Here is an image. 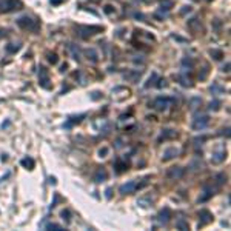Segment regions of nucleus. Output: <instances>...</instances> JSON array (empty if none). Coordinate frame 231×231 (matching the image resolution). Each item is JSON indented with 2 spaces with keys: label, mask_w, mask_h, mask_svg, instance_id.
<instances>
[{
  "label": "nucleus",
  "mask_w": 231,
  "mask_h": 231,
  "mask_svg": "<svg viewBox=\"0 0 231 231\" xmlns=\"http://www.w3.org/2000/svg\"><path fill=\"white\" fill-rule=\"evenodd\" d=\"M60 217H62L66 223H71V213H69L68 210H63V211L60 213Z\"/></svg>",
  "instance_id": "30"
},
{
  "label": "nucleus",
  "mask_w": 231,
  "mask_h": 231,
  "mask_svg": "<svg viewBox=\"0 0 231 231\" xmlns=\"http://www.w3.org/2000/svg\"><path fill=\"white\" fill-rule=\"evenodd\" d=\"M217 188H219V187H213V185H208V183H205V185H203L202 196L199 197V202H206L210 197H213V194H214V191H216Z\"/></svg>",
  "instance_id": "7"
},
{
  "label": "nucleus",
  "mask_w": 231,
  "mask_h": 231,
  "mask_svg": "<svg viewBox=\"0 0 231 231\" xmlns=\"http://www.w3.org/2000/svg\"><path fill=\"white\" fill-rule=\"evenodd\" d=\"M114 168H116V173H117V174H122V173H125L128 170V164L125 160H117L114 164Z\"/></svg>",
  "instance_id": "20"
},
{
  "label": "nucleus",
  "mask_w": 231,
  "mask_h": 231,
  "mask_svg": "<svg viewBox=\"0 0 231 231\" xmlns=\"http://www.w3.org/2000/svg\"><path fill=\"white\" fill-rule=\"evenodd\" d=\"M225 157H226V153H225L223 150H220V151L213 153V156H211V162H213L214 165H217V164H222V162L225 160Z\"/></svg>",
  "instance_id": "14"
},
{
  "label": "nucleus",
  "mask_w": 231,
  "mask_h": 231,
  "mask_svg": "<svg viewBox=\"0 0 231 231\" xmlns=\"http://www.w3.org/2000/svg\"><path fill=\"white\" fill-rule=\"evenodd\" d=\"M94 180H96L97 183L106 180V171H105L103 168H99V170L96 171V174H94Z\"/></svg>",
  "instance_id": "23"
},
{
  "label": "nucleus",
  "mask_w": 231,
  "mask_h": 231,
  "mask_svg": "<svg viewBox=\"0 0 231 231\" xmlns=\"http://www.w3.org/2000/svg\"><path fill=\"white\" fill-rule=\"evenodd\" d=\"M46 229H50V231H63V226H60L57 223H48L46 225Z\"/></svg>",
  "instance_id": "32"
},
{
  "label": "nucleus",
  "mask_w": 231,
  "mask_h": 231,
  "mask_svg": "<svg viewBox=\"0 0 231 231\" xmlns=\"http://www.w3.org/2000/svg\"><path fill=\"white\" fill-rule=\"evenodd\" d=\"M220 134H223V136H226V137H229V128L226 126L225 129H222V133H220Z\"/></svg>",
  "instance_id": "43"
},
{
  "label": "nucleus",
  "mask_w": 231,
  "mask_h": 231,
  "mask_svg": "<svg viewBox=\"0 0 231 231\" xmlns=\"http://www.w3.org/2000/svg\"><path fill=\"white\" fill-rule=\"evenodd\" d=\"M177 136V133L174 131V129H164L162 131V136L159 137V140H167V139H173V137H176Z\"/></svg>",
  "instance_id": "22"
},
{
  "label": "nucleus",
  "mask_w": 231,
  "mask_h": 231,
  "mask_svg": "<svg viewBox=\"0 0 231 231\" xmlns=\"http://www.w3.org/2000/svg\"><path fill=\"white\" fill-rule=\"evenodd\" d=\"M114 11H116V9H114V6H111V5H105V6H103V12H105V14H108V16H109V14H112Z\"/></svg>",
  "instance_id": "36"
},
{
  "label": "nucleus",
  "mask_w": 231,
  "mask_h": 231,
  "mask_svg": "<svg viewBox=\"0 0 231 231\" xmlns=\"http://www.w3.org/2000/svg\"><path fill=\"white\" fill-rule=\"evenodd\" d=\"M190 11H191V6H183V8H182V11H180V14H182V16H185V14L190 12Z\"/></svg>",
  "instance_id": "40"
},
{
  "label": "nucleus",
  "mask_w": 231,
  "mask_h": 231,
  "mask_svg": "<svg viewBox=\"0 0 231 231\" xmlns=\"http://www.w3.org/2000/svg\"><path fill=\"white\" fill-rule=\"evenodd\" d=\"M66 68H68V65H66V63H63V65H62V68H60V73L66 71Z\"/></svg>",
  "instance_id": "46"
},
{
  "label": "nucleus",
  "mask_w": 231,
  "mask_h": 231,
  "mask_svg": "<svg viewBox=\"0 0 231 231\" xmlns=\"http://www.w3.org/2000/svg\"><path fill=\"white\" fill-rule=\"evenodd\" d=\"M20 165H22L23 168H26V170L33 171L34 167H36V162H34V159H31V157H25V159L20 160Z\"/></svg>",
  "instance_id": "19"
},
{
  "label": "nucleus",
  "mask_w": 231,
  "mask_h": 231,
  "mask_svg": "<svg viewBox=\"0 0 231 231\" xmlns=\"http://www.w3.org/2000/svg\"><path fill=\"white\" fill-rule=\"evenodd\" d=\"M76 31L80 37L83 39H88L91 36H94V34H99L103 31V26H97V25H91V26H83V25H79L76 26Z\"/></svg>",
  "instance_id": "2"
},
{
  "label": "nucleus",
  "mask_w": 231,
  "mask_h": 231,
  "mask_svg": "<svg viewBox=\"0 0 231 231\" xmlns=\"http://www.w3.org/2000/svg\"><path fill=\"white\" fill-rule=\"evenodd\" d=\"M16 23L25 31H29V33H39L40 29V20H37L36 17H31V16H22L16 20Z\"/></svg>",
  "instance_id": "1"
},
{
  "label": "nucleus",
  "mask_w": 231,
  "mask_h": 231,
  "mask_svg": "<svg viewBox=\"0 0 231 231\" xmlns=\"http://www.w3.org/2000/svg\"><path fill=\"white\" fill-rule=\"evenodd\" d=\"M20 48H22V45H20V43H9V45H6V48H5V50H6V53H8V54H16Z\"/></svg>",
  "instance_id": "25"
},
{
  "label": "nucleus",
  "mask_w": 231,
  "mask_h": 231,
  "mask_svg": "<svg viewBox=\"0 0 231 231\" xmlns=\"http://www.w3.org/2000/svg\"><path fill=\"white\" fill-rule=\"evenodd\" d=\"M220 100H217V99H214L211 103H210V106H208V109H210V111H219L220 109Z\"/></svg>",
  "instance_id": "28"
},
{
  "label": "nucleus",
  "mask_w": 231,
  "mask_h": 231,
  "mask_svg": "<svg viewBox=\"0 0 231 231\" xmlns=\"http://www.w3.org/2000/svg\"><path fill=\"white\" fill-rule=\"evenodd\" d=\"M222 71H225V73H228V71H229V62H226V65H223Z\"/></svg>",
  "instance_id": "44"
},
{
  "label": "nucleus",
  "mask_w": 231,
  "mask_h": 231,
  "mask_svg": "<svg viewBox=\"0 0 231 231\" xmlns=\"http://www.w3.org/2000/svg\"><path fill=\"white\" fill-rule=\"evenodd\" d=\"M85 56H86V59H88L91 63H97V62H99V56H97L96 50H92V48L85 50Z\"/></svg>",
  "instance_id": "18"
},
{
  "label": "nucleus",
  "mask_w": 231,
  "mask_h": 231,
  "mask_svg": "<svg viewBox=\"0 0 231 231\" xmlns=\"http://www.w3.org/2000/svg\"><path fill=\"white\" fill-rule=\"evenodd\" d=\"M134 191H137V180H128L126 183L120 185L119 188L120 194H133Z\"/></svg>",
  "instance_id": "6"
},
{
  "label": "nucleus",
  "mask_w": 231,
  "mask_h": 231,
  "mask_svg": "<svg viewBox=\"0 0 231 231\" xmlns=\"http://www.w3.org/2000/svg\"><path fill=\"white\" fill-rule=\"evenodd\" d=\"M9 123H11V122H9V120H6V122L2 125V128H6V126H9Z\"/></svg>",
  "instance_id": "49"
},
{
  "label": "nucleus",
  "mask_w": 231,
  "mask_h": 231,
  "mask_svg": "<svg viewBox=\"0 0 231 231\" xmlns=\"http://www.w3.org/2000/svg\"><path fill=\"white\" fill-rule=\"evenodd\" d=\"M210 222H213V214L208 210H200L199 211V226L208 225Z\"/></svg>",
  "instance_id": "8"
},
{
  "label": "nucleus",
  "mask_w": 231,
  "mask_h": 231,
  "mask_svg": "<svg viewBox=\"0 0 231 231\" xmlns=\"http://www.w3.org/2000/svg\"><path fill=\"white\" fill-rule=\"evenodd\" d=\"M167 176H168V179H173V180L180 179V177L183 176V168H180V167H173V168L168 170Z\"/></svg>",
  "instance_id": "12"
},
{
  "label": "nucleus",
  "mask_w": 231,
  "mask_h": 231,
  "mask_svg": "<svg viewBox=\"0 0 231 231\" xmlns=\"http://www.w3.org/2000/svg\"><path fill=\"white\" fill-rule=\"evenodd\" d=\"M23 8V3L20 0H6V12H12V11H19Z\"/></svg>",
  "instance_id": "11"
},
{
  "label": "nucleus",
  "mask_w": 231,
  "mask_h": 231,
  "mask_svg": "<svg viewBox=\"0 0 231 231\" xmlns=\"http://www.w3.org/2000/svg\"><path fill=\"white\" fill-rule=\"evenodd\" d=\"M177 154H179V150H177V148H174V147H171V148H167V150L164 151V156H162V160H164V162H168V160L174 159Z\"/></svg>",
  "instance_id": "13"
},
{
  "label": "nucleus",
  "mask_w": 231,
  "mask_h": 231,
  "mask_svg": "<svg viewBox=\"0 0 231 231\" xmlns=\"http://www.w3.org/2000/svg\"><path fill=\"white\" fill-rule=\"evenodd\" d=\"M200 102H202L200 99H193V100H191V109H196V108H197L196 105H197V103H200Z\"/></svg>",
  "instance_id": "39"
},
{
  "label": "nucleus",
  "mask_w": 231,
  "mask_h": 231,
  "mask_svg": "<svg viewBox=\"0 0 231 231\" xmlns=\"http://www.w3.org/2000/svg\"><path fill=\"white\" fill-rule=\"evenodd\" d=\"M210 54L214 57V60H222V57H223V53L220 50H210Z\"/></svg>",
  "instance_id": "29"
},
{
  "label": "nucleus",
  "mask_w": 231,
  "mask_h": 231,
  "mask_svg": "<svg viewBox=\"0 0 231 231\" xmlns=\"http://www.w3.org/2000/svg\"><path fill=\"white\" fill-rule=\"evenodd\" d=\"M156 86H157V88H165V86H167V80H165V79H157Z\"/></svg>",
  "instance_id": "37"
},
{
  "label": "nucleus",
  "mask_w": 231,
  "mask_h": 231,
  "mask_svg": "<svg viewBox=\"0 0 231 231\" xmlns=\"http://www.w3.org/2000/svg\"><path fill=\"white\" fill-rule=\"evenodd\" d=\"M140 76H142V71H137V69H134V71H129V73L125 74V79H128V80H131L133 83H136L139 79H140Z\"/></svg>",
  "instance_id": "21"
},
{
  "label": "nucleus",
  "mask_w": 231,
  "mask_h": 231,
  "mask_svg": "<svg viewBox=\"0 0 231 231\" xmlns=\"http://www.w3.org/2000/svg\"><path fill=\"white\" fill-rule=\"evenodd\" d=\"M39 85L43 89H51V79H50V74H48V69L45 66L39 68Z\"/></svg>",
  "instance_id": "4"
},
{
  "label": "nucleus",
  "mask_w": 231,
  "mask_h": 231,
  "mask_svg": "<svg viewBox=\"0 0 231 231\" xmlns=\"http://www.w3.org/2000/svg\"><path fill=\"white\" fill-rule=\"evenodd\" d=\"M188 28L191 31H194V33H199V31H202V23H200V20L197 17H194V19L188 20Z\"/></svg>",
  "instance_id": "17"
},
{
  "label": "nucleus",
  "mask_w": 231,
  "mask_h": 231,
  "mask_svg": "<svg viewBox=\"0 0 231 231\" xmlns=\"http://www.w3.org/2000/svg\"><path fill=\"white\" fill-rule=\"evenodd\" d=\"M46 56H48V62H50L51 65H57V63H59V57H57L54 53H48Z\"/></svg>",
  "instance_id": "31"
},
{
  "label": "nucleus",
  "mask_w": 231,
  "mask_h": 231,
  "mask_svg": "<svg viewBox=\"0 0 231 231\" xmlns=\"http://www.w3.org/2000/svg\"><path fill=\"white\" fill-rule=\"evenodd\" d=\"M170 219H171V211H170L168 206H165L164 210L157 214V222H159L160 225H167V223L170 222Z\"/></svg>",
  "instance_id": "9"
},
{
  "label": "nucleus",
  "mask_w": 231,
  "mask_h": 231,
  "mask_svg": "<svg viewBox=\"0 0 231 231\" xmlns=\"http://www.w3.org/2000/svg\"><path fill=\"white\" fill-rule=\"evenodd\" d=\"M89 99L91 100H99V99H102V92L100 91H94V92H91V96H89Z\"/></svg>",
  "instance_id": "35"
},
{
  "label": "nucleus",
  "mask_w": 231,
  "mask_h": 231,
  "mask_svg": "<svg viewBox=\"0 0 231 231\" xmlns=\"http://www.w3.org/2000/svg\"><path fill=\"white\" fill-rule=\"evenodd\" d=\"M206 2H211V0H206Z\"/></svg>",
  "instance_id": "50"
},
{
  "label": "nucleus",
  "mask_w": 231,
  "mask_h": 231,
  "mask_svg": "<svg viewBox=\"0 0 231 231\" xmlns=\"http://www.w3.org/2000/svg\"><path fill=\"white\" fill-rule=\"evenodd\" d=\"M62 2H65V0H50V3H51V5H54V6H57V5H60Z\"/></svg>",
  "instance_id": "41"
},
{
  "label": "nucleus",
  "mask_w": 231,
  "mask_h": 231,
  "mask_svg": "<svg viewBox=\"0 0 231 231\" xmlns=\"http://www.w3.org/2000/svg\"><path fill=\"white\" fill-rule=\"evenodd\" d=\"M50 183H53V185H56V183H57V180H56V177H50Z\"/></svg>",
  "instance_id": "47"
},
{
  "label": "nucleus",
  "mask_w": 231,
  "mask_h": 231,
  "mask_svg": "<svg viewBox=\"0 0 231 231\" xmlns=\"http://www.w3.org/2000/svg\"><path fill=\"white\" fill-rule=\"evenodd\" d=\"M208 123H210V117L208 116H196V117L193 119V123H191V128L194 131H202L208 126Z\"/></svg>",
  "instance_id": "5"
},
{
  "label": "nucleus",
  "mask_w": 231,
  "mask_h": 231,
  "mask_svg": "<svg viewBox=\"0 0 231 231\" xmlns=\"http://www.w3.org/2000/svg\"><path fill=\"white\" fill-rule=\"evenodd\" d=\"M157 79H159V76H157V73H153V74L150 76V79H148V82L145 83V88H151V86H156V82H157Z\"/></svg>",
  "instance_id": "26"
},
{
  "label": "nucleus",
  "mask_w": 231,
  "mask_h": 231,
  "mask_svg": "<svg viewBox=\"0 0 231 231\" xmlns=\"http://www.w3.org/2000/svg\"><path fill=\"white\" fill-rule=\"evenodd\" d=\"M105 196H106V199H111V188L106 190V194H105Z\"/></svg>",
  "instance_id": "45"
},
{
  "label": "nucleus",
  "mask_w": 231,
  "mask_h": 231,
  "mask_svg": "<svg viewBox=\"0 0 231 231\" xmlns=\"http://www.w3.org/2000/svg\"><path fill=\"white\" fill-rule=\"evenodd\" d=\"M176 226H177L179 229H182V231H188V229H190V225H188V222L185 220L183 217H179V219H177V222H176Z\"/></svg>",
  "instance_id": "24"
},
{
  "label": "nucleus",
  "mask_w": 231,
  "mask_h": 231,
  "mask_svg": "<svg viewBox=\"0 0 231 231\" xmlns=\"http://www.w3.org/2000/svg\"><path fill=\"white\" fill-rule=\"evenodd\" d=\"M8 160V154H2V162H6Z\"/></svg>",
  "instance_id": "48"
},
{
  "label": "nucleus",
  "mask_w": 231,
  "mask_h": 231,
  "mask_svg": "<svg viewBox=\"0 0 231 231\" xmlns=\"http://www.w3.org/2000/svg\"><path fill=\"white\" fill-rule=\"evenodd\" d=\"M173 102H174V99H171V97L160 96V97H157V99L153 102V108L157 109V111H167V109L171 106Z\"/></svg>",
  "instance_id": "3"
},
{
  "label": "nucleus",
  "mask_w": 231,
  "mask_h": 231,
  "mask_svg": "<svg viewBox=\"0 0 231 231\" xmlns=\"http://www.w3.org/2000/svg\"><path fill=\"white\" fill-rule=\"evenodd\" d=\"M171 37H173L174 40H177V42H182V43H183V42H187V40H185V39H182V37H179V36H174V34H173Z\"/></svg>",
  "instance_id": "42"
},
{
  "label": "nucleus",
  "mask_w": 231,
  "mask_h": 231,
  "mask_svg": "<svg viewBox=\"0 0 231 231\" xmlns=\"http://www.w3.org/2000/svg\"><path fill=\"white\" fill-rule=\"evenodd\" d=\"M106 154H108V148L106 147H103V148L99 150V157H106Z\"/></svg>",
  "instance_id": "38"
},
{
  "label": "nucleus",
  "mask_w": 231,
  "mask_h": 231,
  "mask_svg": "<svg viewBox=\"0 0 231 231\" xmlns=\"http://www.w3.org/2000/svg\"><path fill=\"white\" fill-rule=\"evenodd\" d=\"M86 117V114H79V116H71L68 120H66V123L63 125V128H66V129H69V128H73V125H76V123H80L83 119Z\"/></svg>",
  "instance_id": "10"
},
{
  "label": "nucleus",
  "mask_w": 231,
  "mask_h": 231,
  "mask_svg": "<svg viewBox=\"0 0 231 231\" xmlns=\"http://www.w3.org/2000/svg\"><path fill=\"white\" fill-rule=\"evenodd\" d=\"M187 73H188V69H182V73L179 74V80H180V83H182L183 86H193L191 79H190V76H188Z\"/></svg>",
  "instance_id": "16"
},
{
  "label": "nucleus",
  "mask_w": 231,
  "mask_h": 231,
  "mask_svg": "<svg viewBox=\"0 0 231 231\" xmlns=\"http://www.w3.org/2000/svg\"><path fill=\"white\" fill-rule=\"evenodd\" d=\"M173 6V0H162V3H160V11L162 9H165V12H168Z\"/></svg>",
  "instance_id": "27"
},
{
  "label": "nucleus",
  "mask_w": 231,
  "mask_h": 231,
  "mask_svg": "<svg viewBox=\"0 0 231 231\" xmlns=\"http://www.w3.org/2000/svg\"><path fill=\"white\" fill-rule=\"evenodd\" d=\"M208 73H210V69H208V66L205 65L203 69H202V73H199V79H200V80H205L206 76H208Z\"/></svg>",
  "instance_id": "34"
},
{
  "label": "nucleus",
  "mask_w": 231,
  "mask_h": 231,
  "mask_svg": "<svg viewBox=\"0 0 231 231\" xmlns=\"http://www.w3.org/2000/svg\"><path fill=\"white\" fill-rule=\"evenodd\" d=\"M66 48L69 50V53H71V56H73V59H74V60L80 62V50H79V46H77V45H74V43H68V45H66Z\"/></svg>",
  "instance_id": "15"
},
{
  "label": "nucleus",
  "mask_w": 231,
  "mask_h": 231,
  "mask_svg": "<svg viewBox=\"0 0 231 231\" xmlns=\"http://www.w3.org/2000/svg\"><path fill=\"white\" fill-rule=\"evenodd\" d=\"M210 91L213 92V94H217V92H223V88L219 83H213V86L210 88Z\"/></svg>",
  "instance_id": "33"
}]
</instances>
